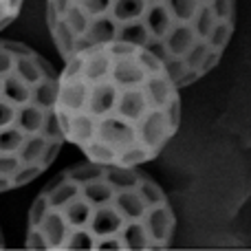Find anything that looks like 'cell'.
I'll return each mask as SVG.
<instances>
[{
    "label": "cell",
    "instance_id": "6da1fadb",
    "mask_svg": "<svg viewBox=\"0 0 251 251\" xmlns=\"http://www.w3.org/2000/svg\"><path fill=\"white\" fill-rule=\"evenodd\" d=\"M181 84L156 53L130 42H100L64 57L55 113L64 141L91 161H154L181 124Z\"/></svg>",
    "mask_w": 251,
    "mask_h": 251
},
{
    "label": "cell",
    "instance_id": "7a4b0ae2",
    "mask_svg": "<svg viewBox=\"0 0 251 251\" xmlns=\"http://www.w3.org/2000/svg\"><path fill=\"white\" fill-rule=\"evenodd\" d=\"M176 214L143 170L86 159L57 172L33 199L25 245L40 251L170 247Z\"/></svg>",
    "mask_w": 251,
    "mask_h": 251
},
{
    "label": "cell",
    "instance_id": "3957f363",
    "mask_svg": "<svg viewBox=\"0 0 251 251\" xmlns=\"http://www.w3.org/2000/svg\"><path fill=\"white\" fill-rule=\"evenodd\" d=\"M57 53L130 42L156 53L181 86L214 71L236 31V0H47Z\"/></svg>",
    "mask_w": 251,
    "mask_h": 251
},
{
    "label": "cell",
    "instance_id": "277c9868",
    "mask_svg": "<svg viewBox=\"0 0 251 251\" xmlns=\"http://www.w3.org/2000/svg\"><path fill=\"white\" fill-rule=\"evenodd\" d=\"M55 91L57 71L47 57L0 40V194L33 183L60 154Z\"/></svg>",
    "mask_w": 251,
    "mask_h": 251
},
{
    "label": "cell",
    "instance_id": "5b68a950",
    "mask_svg": "<svg viewBox=\"0 0 251 251\" xmlns=\"http://www.w3.org/2000/svg\"><path fill=\"white\" fill-rule=\"evenodd\" d=\"M25 0H0V31L7 29L22 11Z\"/></svg>",
    "mask_w": 251,
    "mask_h": 251
},
{
    "label": "cell",
    "instance_id": "8992f818",
    "mask_svg": "<svg viewBox=\"0 0 251 251\" xmlns=\"http://www.w3.org/2000/svg\"><path fill=\"white\" fill-rule=\"evenodd\" d=\"M4 247V236H2V229H0V249Z\"/></svg>",
    "mask_w": 251,
    "mask_h": 251
}]
</instances>
